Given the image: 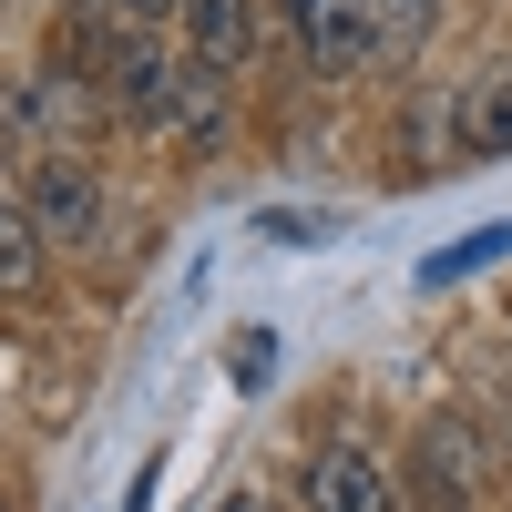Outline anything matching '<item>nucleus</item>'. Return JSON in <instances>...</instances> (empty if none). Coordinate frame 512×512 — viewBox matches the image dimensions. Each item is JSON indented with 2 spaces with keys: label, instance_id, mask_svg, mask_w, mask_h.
<instances>
[{
  "label": "nucleus",
  "instance_id": "f257e3e1",
  "mask_svg": "<svg viewBox=\"0 0 512 512\" xmlns=\"http://www.w3.org/2000/svg\"><path fill=\"white\" fill-rule=\"evenodd\" d=\"M21 205H31L41 236H93V226H103V185H93V164H82V154H41Z\"/></svg>",
  "mask_w": 512,
  "mask_h": 512
},
{
  "label": "nucleus",
  "instance_id": "f03ea898",
  "mask_svg": "<svg viewBox=\"0 0 512 512\" xmlns=\"http://www.w3.org/2000/svg\"><path fill=\"white\" fill-rule=\"evenodd\" d=\"M297 31H308L318 72H359L379 52V0H297Z\"/></svg>",
  "mask_w": 512,
  "mask_h": 512
},
{
  "label": "nucleus",
  "instance_id": "7ed1b4c3",
  "mask_svg": "<svg viewBox=\"0 0 512 512\" xmlns=\"http://www.w3.org/2000/svg\"><path fill=\"white\" fill-rule=\"evenodd\" d=\"M308 512H400V492H390V472H379L369 451H318L308 461Z\"/></svg>",
  "mask_w": 512,
  "mask_h": 512
},
{
  "label": "nucleus",
  "instance_id": "20e7f679",
  "mask_svg": "<svg viewBox=\"0 0 512 512\" xmlns=\"http://www.w3.org/2000/svg\"><path fill=\"white\" fill-rule=\"evenodd\" d=\"M482 441H472V420H431L420 431V482H431V502H472L482 492Z\"/></svg>",
  "mask_w": 512,
  "mask_h": 512
},
{
  "label": "nucleus",
  "instance_id": "39448f33",
  "mask_svg": "<svg viewBox=\"0 0 512 512\" xmlns=\"http://www.w3.org/2000/svg\"><path fill=\"white\" fill-rule=\"evenodd\" d=\"M175 21H185V52L195 62H246V41H256V11L246 0H175Z\"/></svg>",
  "mask_w": 512,
  "mask_h": 512
},
{
  "label": "nucleus",
  "instance_id": "423d86ee",
  "mask_svg": "<svg viewBox=\"0 0 512 512\" xmlns=\"http://www.w3.org/2000/svg\"><path fill=\"white\" fill-rule=\"evenodd\" d=\"M103 93H113L123 113H164V93H175V62H154L144 41H134V52H113V72H103Z\"/></svg>",
  "mask_w": 512,
  "mask_h": 512
},
{
  "label": "nucleus",
  "instance_id": "0eeeda50",
  "mask_svg": "<svg viewBox=\"0 0 512 512\" xmlns=\"http://www.w3.org/2000/svg\"><path fill=\"white\" fill-rule=\"evenodd\" d=\"M461 154H512V72H492L461 113Z\"/></svg>",
  "mask_w": 512,
  "mask_h": 512
},
{
  "label": "nucleus",
  "instance_id": "6e6552de",
  "mask_svg": "<svg viewBox=\"0 0 512 512\" xmlns=\"http://www.w3.org/2000/svg\"><path fill=\"white\" fill-rule=\"evenodd\" d=\"M41 277V226H31V205H0V297H31Z\"/></svg>",
  "mask_w": 512,
  "mask_h": 512
},
{
  "label": "nucleus",
  "instance_id": "1a4fd4ad",
  "mask_svg": "<svg viewBox=\"0 0 512 512\" xmlns=\"http://www.w3.org/2000/svg\"><path fill=\"white\" fill-rule=\"evenodd\" d=\"M431 11H441V0H379V41H390V52H410V41L431 31Z\"/></svg>",
  "mask_w": 512,
  "mask_h": 512
},
{
  "label": "nucleus",
  "instance_id": "9d476101",
  "mask_svg": "<svg viewBox=\"0 0 512 512\" xmlns=\"http://www.w3.org/2000/svg\"><path fill=\"white\" fill-rule=\"evenodd\" d=\"M113 11H123V21H164V11H175V0H113Z\"/></svg>",
  "mask_w": 512,
  "mask_h": 512
},
{
  "label": "nucleus",
  "instance_id": "9b49d317",
  "mask_svg": "<svg viewBox=\"0 0 512 512\" xmlns=\"http://www.w3.org/2000/svg\"><path fill=\"white\" fill-rule=\"evenodd\" d=\"M226 512H267V502H256V492H246V502H226Z\"/></svg>",
  "mask_w": 512,
  "mask_h": 512
},
{
  "label": "nucleus",
  "instance_id": "f8f14e48",
  "mask_svg": "<svg viewBox=\"0 0 512 512\" xmlns=\"http://www.w3.org/2000/svg\"><path fill=\"white\" fill-rule=\"evenodd\" d=\"M287 11H297V0H287Z\"/></svg>",
  "mask_w": 512,
  "mask_h": 512
}]
</instances>
